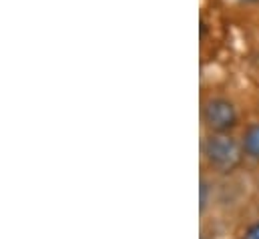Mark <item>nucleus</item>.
<instances>
[{
  "label": "nucleus",
  "instance_id": "obj_3",
  "mask_svg": "<svg viewBox=\"0 0 259 239\" xmlns=\"http://www.w3.org/2000/svg\"><path fill=\"white\" fill-rule=\"evenodd\" d=\"M241 147H243V153H245L249 159L259 161V123H251V125L245 129Z\"/></svg>",
  "mask_w": 259,
  "mask_h": 239
},
{
  "label": "nucleus",
  "instance_id": "obj_5",
  "mask_svg": "<svg viewBox=\"0 0 259 239\" xmlns=\"http://www.w3.org/2000/svg\"><path fill=\"white\" fill-rule=\"evenodd\" d=\"M241 239H259V223H255V225H251L245 233H243V237Z\"/></svg>",
  "mask_w": 259,
  "mask_h": 239
},
{
  "label": "nucleus",
  "instance_id": "obj_2",
  "mask_svg": "<svg viewBox=\"0 0 259 239\" xmlns=\"http://www.w3.org/2000/svg\"><path fill=\"white\" fill-rule=\"evenodd\" d=\"M237 109L225 97H211L203 103V123L211 133H229L237 127Z\"/></svg>",
  "mask_w": 259,
  "mask_h": 239
},
{
  "label": "nucleus",
  "instance_id": "obj_1",
  "mask_svg": "<svg viewBox=\"0 0 259 239\" xmlns=\"http://www.w3.org/2000/svg\"><path fill=\"white\" fill-rule=\"evenodd\" d=\"M207 163L219 173H231L243 159V147L227 133H211L203 145Z\"/></svg>",
  "mask_w": 259,
  "mask_h": 239
},
{
  "label": "nucleus",
  "instance_id": "obj_6",
  "mask_svg": "<svg viewBox=\"0 0 259 239\" xmlns=\"http://www.w3.org/2000/svg\"><path fill=\"white\" fill-rule=\"evenodd\" d=\"M241 4H259V0H237Z\"/></svg>",
  "mask_w": 259,
  "mask_h": 239
},
{
  "label": "nucleus",
  "instance_id": "obj_4",
  "mask_svg": "<svg viewBox=\"0 0 259 239\" xmlns=\"http://www.w3.org/2000/svg\"><path fill=\"white\" fill-rule=\"evenodd\" d=\"M207 203H209V183L203 179L201 181V187H199V209H201V213L205 211Z\"/></svg>",
  "mask_w": 259,
  "mask_h": 239
}]
</instances>
